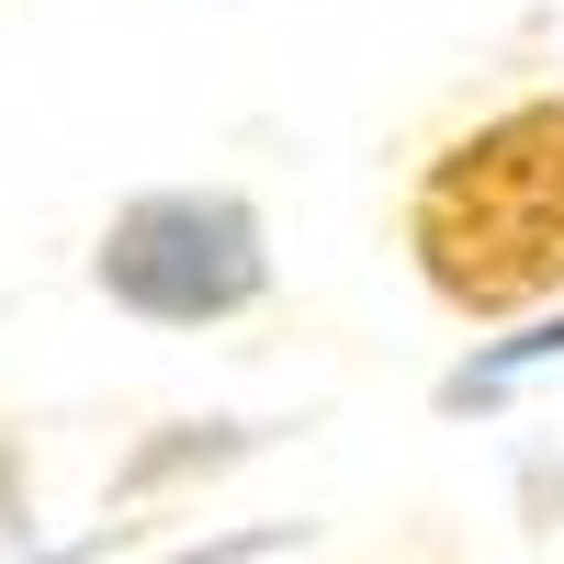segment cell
<instances>
[{
	"mask_svg": "<svg viewBox=\"0 0 564 564\" xmlns=\"http://www.w3.org/2000/svg\"><path fill=\"white\" fill-rule=\"evenodd\" d=\"M395 249L417 294L463 327H520L564 305V79L486 102L406 170Z\"/></svg>",
	"mask_w": 564,
	"mask_h": 564,
	"instance_id": "1",
	"label": "cell"
},
{
	"mask_svg": "<svg viewBox=\"0 0 564 564\" xmlns=\"http://www.w3.org/2000/svg\"><path fill=\"white\" fill-rule=\"evenodd\" d=\"M90 294L135 327H226L271 305V215L238 181H148L90 238Z\"/></svg>",
	"mask_w": 564,
	"mask_h": 564,
	"instance_id": "2",
	"label": "cell"
},
{
	"mask_svg": "<svg viewBox=\"0 0 564 564\" xmlns=\"http://www.w3.org/2000/svg\"><path fill=\"white\" fill-rule=\"evenodd\" d=\"M542 361H564V305H542V316H520V339H486L475 361L452 372L441 384V406L463 417V406H497L508 384H520V372H542Z\"/></svg>",
	"mask_w": 564,
	"mask_h": 564,
	"instance_id": "3",
	"label": "cell"
},
{
	"mask_svg": "<svg viewBox=\"0 0 564 564\" xmlns=\"http://www.w3.org/2000/svg\"><path fill=\"white\" fill-rule=\"evenodd\" d=\"M23 508H34V463H23V441H0V553L23 542Z\"/></svg>",
	"mask_w": 564,
	"mask_h": 564,
	"instance_id": "4",
	"label": "cell"
}]
</instances>
